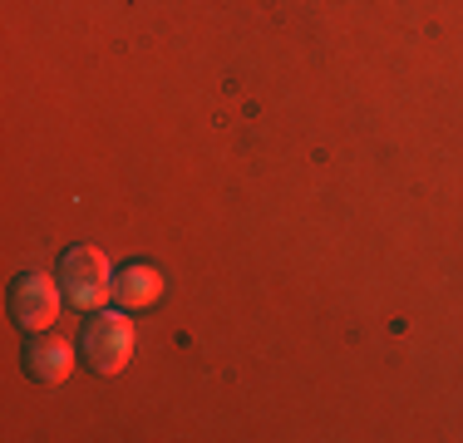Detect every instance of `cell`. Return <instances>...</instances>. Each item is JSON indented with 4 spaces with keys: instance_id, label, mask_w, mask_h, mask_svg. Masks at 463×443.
<instances>
[{
    "instance_id": "1",
    "label": "cell",
    "mask_w": 463,
    "mask_h": 443,
    "mask_svg": "<svg viewBox=\"0 0 463 443\" xmlns=\"http://www.w3.org/2000/svg\"><path fill=\"white\" fill-rule=\"evenodd\" d=\"M80 354H84V364H90L94 374H118V370H124L128 354H134V320L124 316V306H118V310L99 306L94 316L84 320Z\"/></svg>"
},
{
    "instance_id": "2",
    "label": "cell",
    "mask_w": 463,
    "mask_h": 443,
    "mask_svg": "<svg viewBox=\"0 0 463 443\" xmlns=\"http://www.w3.org/2000/svg\"><path fill=\"white\" fill-rule=\"evenodd\" d=\"M60 286L70 296L74 310H99L114 296V271H109V257L94 247H70L60 257Z\"/></svg>"
},
{
    "instance_id": "3",
    "label": "cell",
    "mask_w": 463,
    "mask_h": 443,
    "mask_svg": "<svg viewBox=\"0 0 463 443\" xmlns=\"http://www.w3.org/2000/svg\"><path fill=\"white\" fill-rule=\"evenodd\" d=\"M54 316H60V286L50 281L45 271H20L10 281V320H15L25 335L35 330H50Z\"/></svg>"
},
{
    "instance_id": "4",
    "label": "cell",
    "mask_w": 463,
    "mask_h": 443,
    "mask_svg": "<svg viewBox=\"0 0 463 443\" xmlns=\"http://www.w3.org/2000/svg\"><path fill=\"white\" fill-rule=\"evenodd\" d=\"M25 370L35 374L40 384H60L64 374L74 370V350L64 335H50V330H35L25 340Z\"/></svg>"
},
{
    "instance_id": "5",
    "label": "cell",
    "mask_w": 463,
    "mask_h": 443,
    "mask_svg": "<svg viewBox=\"0 0 463 443\" xmlns=\"http://www.w3.org/2000/svg\"><path fill=\"white\" fill-rule=\"evenodd\" d=\"M163 296V271L153 261H128L114 271V306L124 310H143Z\"/></svg>"
}]
</instances>
